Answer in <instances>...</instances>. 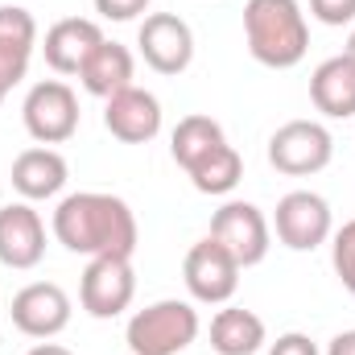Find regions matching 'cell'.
<instances>
[{
    "label": "cell",
    "mask_w": 355,
    "mask_h": 355,
    "mask_svg": "<svg viewBox=\"0 0 355 355\" xmlns=\"http://www.w3.org/2000/svg\"><path fill=\"white\" fill-rule=\"evenodd\" d=\"M186 174H190L198 194H232L240 186V178H244V157L223 141L219 149H211L207 157H198Z\"/></svg>",
    "instance_id": "19"
},
{
    "label": "cell",
    "mask_w": 355,
    "mask_h": 355,
    "mask_svg": "<svg viewBox=\"0 0 355 355\" xmlns=\"http://www.w3.org/2000/svg\"><path fill=\"white\" fill-rule=\"evenodd\" d=\"M12 327L29 339H54L71 327V297L54 281H33L12 297Z\"/></svg>",
    "instance_id": "11"
},
{
    "label": "cell",
    "mask_w": 355,
    "mask_h": 355,
    "mask_svg": "<svg viewBox=\"0 0 355 355\" xmlns=\"http://www.w3.org/2000/svg\"><path fill=\"white\" fill-rule=\"evenodd\" d=\"M182 281H186V289H190L194 302H202V306H223V302H232L236 289H240V265L232 261V252H227L223 244H215V240L207 236V240H198V244L186 252V261H182Z\"/></svg>",
    "instance_id": "8"
},
{
    "label": "cell",
    "mask_w": 355,
    "mask_h": 355,
    "mask_svg": "<svg viewBox=\"0 0 355 355\" xmlns=\"http://www.w3.org/2000/svg\"><path fill=\"white\" fill-rule=\"evenodd\" d=\"M268 343L265 318L240 306H227L211 318V347L219 355H257Z\"/></svg>",
    "instance_id": "18"
},
{
    "label": "cell",
    "mask_w": 355,
    "mask_h": 355,
    "mask_svg": "<svg viewBox=\"0 0 355 355\" xmlns=\"http://www.w3.org/2000/svg\"><path fill=\"white\" fill-rule=\"evenodd\" d=\"M137 297V272L128 257H91L79 281V302L91 318H120Z\"/></svg>",
    "instance_id": "7"
},
{
    "label": "cell",
    "mask_w": 355,
    "mask_h": 355,
    "mask_svg": "<svg viewBox=\"0 0 355 355\" xmlns=\"http://www.w3.org/2000/svg\"><path fill=\"white\" fill-rule=\"evenodd\" d=\"M244 37H248V54L268 71H289L310 50V25L297 0H248Z\"/></svg>",
    "instance_id": "2"
},
{
    "label": "cell",
    "mask_w": 355,
    "mask_h": 355,
    "mask_svg": "<svg viewBox=\"0 0 355 355\" xmlns=\"http://www.w3.org/2000/svg\"><path fill=\"white\" fill-rule=\"evenodd\" d=\"M343 54H352L355 58V29H352V37H347V50H343Z\"/></svg>",
    "instance_id": "29"
},
{
    "label": "cell",
    "mask_w": 355,
    "mask_h": 355,
    "mask_svg": "<svg viewBox=\"0 0 355 355\" xmlns=\"http://www.w3.org/2000/svg\"><path fill=\"white\" fill-rule=\"evenodd\" d=\"M132 75H137L132 50L120 46V42H107V37L91 50V58L83 62V71H79L87 95H95V99H112V95H120L124 87H132Z\"/></svg>",
    "instance_id": "17"
},
{
    "label": "cell",
    "mask_w": 355,
    "mask_h": 355,
    "mask_svg": "<svg viewBox=\"0 0 355 355\" xmlns=\"http://www.w3.org/2000/svg\"><path fill=\"white\" fill-rule=\"evenodd\" d=\"M327 355H355V331H339V335L331 339Z\"/></svg>",
    "instance_id": "27"
},
{
    "label": "cell",
    "mask_w": 355,
    "mask_h": 355,
    "mask_svg": "<svg viewBox=\"0 0 355 355\" xmlns=\"http://www.w3.org/2000/svg\"><path fill=\"white\" fill-rule=\"evenodd\" d=\"M12 190L25 198V202H42V198H54L62 186H67V157L58 153V149H50V145H37V149H25V153H17V162H12Z\"/></svg>",
    "instance_id": "15"
},
{
    "label": "cell",
    "mask_w": 355,
    "mask_h": 355,
    "mask_svg": "<svg viewBox=\"0 0 355 355\" xmlns=\"http://www.w3.org/2000/svg\"><path fill=\"white\" fill-rule=\"evenodd\" d=\"M25 355H75V352H67L62 343H37L33 352H25Z\"/></svg>",
    "instance_id": "28"
},
{
    "label": "cell",
    "mask_w": 355,
    "mask_h": 355,
    "mask_svg": "<svg viewBox=\"0 0 355 355\" xmlns=\"http://www.w3.org/2000/svg\"><path fill=\"white\" fill-rule=\"evenodd\" d=\"M54 240L75 257H128L137 252V215L124 198L103 190L67 194L54 211Z\"/></svg>",
    "instance_id": "1"
},
{
    "label": "cell",
    "mask_w": 355,
    "mask_h": 355,
    "mask_svg": "<svg viewBox=\"0 0 355 355\" xmlns=\"http://www.w3.org/2000/svg\"><path fill=\"white\" fill-rule=\"evenodd\" d=\"M137 46L157 75H182L194 62V33L178 12H149L137 29Z\"/></svg>",
    "instance_id": "10"
},
{
    "label": "cell",
    "mask_w": 355,
    "mask_h": 355,
    "mask_svg": "<svg viewBox=\"0 0 355 355\" xmlns=\"http://www.w3.org/2000/svg\"><path fill=\"white\" fill-rule=\"evenodd\" d=\"M227 137H223V124L211 120V116H182L170 137V153L182 170H190L198 157H207L211 149H219Z\"/></svg>",
    "instance_id": "20"
},
{
    "label": "cell",
    "mask_w": 355,
    "mask_h": 355,
    "mask_svg": "<svg viewBox=\"0 0 355 355\" xmlns=\"http://www.w3.org/2000/svg\"><path fill=\"white\" fill-rule=\"evenodd\" d=\"M310 99L322 116L331 120H352L355 116V58L352 54H335L327 62H318V71L310 75Z\"/></svg>",
    "instance_id": "16"
},
{
    "label": "cell",
    "mask_w": 355,
    "mask_h": 355,
    "mask_svg": "<svg viewBox=\"0 0 355 355\" xmlns=\"http://www.w3.org/2000/svg\"><path fill=\"white\" fill-rule=\"evenodd\" d=\"M268 355H318V343L310 335H302V331H289L268 347Z\"/></svg>",
    "instance_id": "25"
},
{
    "label": "cell",
    "mask_w": 355,
    "mask_h": 355,
    "mask_svg": "<svg viewBox=\"0 0 355 355\" xmlns=\"http://www.w3.org/2000/svg\"><path fill=\"white\" fill-rule=\"evenodd\" d=\"M25 79V67H17V62H8V58H0V103H4V95L17 87Z\"/></svg>",
    "instance_id": "26"
},
{
    "label": "cell",
    "mask_w": 355,
    "mask_h": 355,
    "mask_svg": "<svg viewBox=\"0 0 355 355\" xmlns=\"http://www.w3.org/2000/svg\"><path fill=\"white\" fill-rule=\"evenodd\" d=\"M46 257V223L29 202L0 207V265L37 268Z\"/></svg>",
    "instance_id": "13"
},
{
    "label": "cell",
    "mask_w": 355,
    "mask_h": 355,
    "mask_svg": "<svg viewBox=\"0 0 355 355\" xmlns=\"http://www.w3.org/2000/svg\"><path fill=\"white\" fill-rule=\"evenodd\" d=\"M310 12H314V21L339 29V25L355 21V0H310Z\"/></svg>",
    "instance_id": "23"
},
{
    "label": "cell",
    "mask_w": 355,
    "mask_h": 355,
    "mask_svg": "<svg viewBox=\"0 0 355 355\" xmlns=\"http://www.w3.org/2000/svg\"><path fill=\"white\" fill-rule=\"evenodd\" d=\"M335 157V137L318 120H289L268 137V166L277 174L310 178L327 170Z\"/></svg>",
    "instance_id": "4"
},
{
    "label": "cell",
    "mask_w": 355,
    "mask_h": 355,
    "mask_svg": "<svg viewBox=\"0 0 355 355\" xmlns=\"http://www.w3.org/2000/svg\"><path fill=\"white\" fill-rule=\"evenodd\" d=\"M99 42H103L99 21H91V17H62V21H54L46 29V42H42L46 67L54 75H79Z\"/></svg>",
    "instance_id": "14"
},
{
    "label": "cell",
    "mask_w": 355,
    "mask_h": 355,
    "mask_svg": "<svg viewBox=\"0 0 355 355\" xmlns=\"http://www.w3.org/2000/svg\"><path fill=\"white\" fill-rule=\"evenodd\" d=\"M211 240L223 244L240 268L261 265L268 257V248H272V244H268L272 232H268L265 211H261L257 202H240V198L223 202V207L211 215Z\"/></svg>",
    "instance_id": "6"
},
{
    "label": "cell",
    "mask_w": 355,
    "mask_h": 355,
    "mask_svg": "<svg viewBox=\"0 0 355 355\" xmlns=\"http://www.w3.org/2000/svg\"><path fill=\"white\" fill-rule=\"evenodd\" d=\"M33 46H37V21H33V12L21 8V4H0V54L29 62Z\"/></svg>",
    "instance_id": "21"
},
{
    "label": "cell",
    "mask_w": 355,
    "mask_h": 355,
    "mask_svg": "<svg viewBox=\"0 0 355 355\" xmlns=\"http://www.w3.org/2000/svg\"><path fill=\"white\" fill-rule=\"evenodd\" d=\"M21 116H25V132L37 145H62L79 132V95L62 79H42L29 87Z\"/></svg>",
    "instance_id": "5"
},
{
    "label": "cell",
    "mask_w": 355,
    "mask_h": 355,
    "mask_svg": "<svg viewBox=\"0 0 355 355\" xmlns=\"http://www.w3.org/2000/svg\"><path fill=\"white\" fill-rule=\"evenodd\" d=\"M198 339V310L190 302H153L128 318L124 343L132 355H182Z\"/></svg>",
    "instance_id": "3"
},
{
    "label": "cell",
    "mask_w": 355,
    "mask_h": 355,
    "mask_svg": "<svg viewBox=\"0 0 355 355\" xmlns=\"http://www.w3.org/2000/svg\"><path fill=\"white\" fill-rule=\"evenodd\" d=\"M103 128L124 145H149L162 132V99L145 87H124L107 99Z\"/></svg>",
    "instance_id": "12"
},
{
    "label": "cell",
    "mask_w": 355,
    "mask_h": 355,
    "mask_svg": "<svg viewBox=\"0 0 355 355\" xmlns=\"http://www.w3.org/2000/svg\"><path fill=\"white\" fill-rule=\"evenodd\" d=\"M153 0H95V12L103 21H137L141 12H149Z\"/></svg>",
    "instance_id": "24"
},
{
    "label": "cell",
    "mask_w": 355,
    "mask_h": 355,
    "mask_svg": "<svg viewBox=\"0 0 355 355\" xmlns=\"http://www.w3.org/2000/svg\"><path fill=\"white\" fill-rule=\"evenodd\" d=\"M331 265L339 272L343 289L355 297V219H347L339 232H335V244H331Z\"/></svg>",
    "instance_id": "22"
},
{
    "label": "cell",
    "mask_w": 355,
    "mask_h": 355,
    "mask_svg": "<svg viewBox=\"0 0 355 355\" xmlns=\"http://www.w3.org/2000/svg\"><path fill=\"white\" fill-rule=\"evenodd\" d=\"M272 227H277V240L293 252H314L318 244L331 240V202L314 190H289L281 202H277V215H272Z\"/></svg>",
    "instance_id": "9"
}]
</instances>
